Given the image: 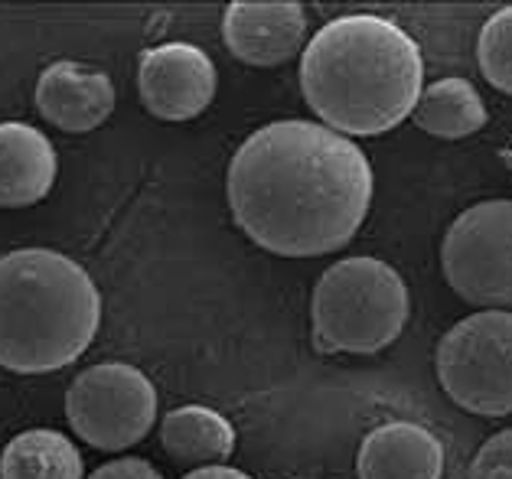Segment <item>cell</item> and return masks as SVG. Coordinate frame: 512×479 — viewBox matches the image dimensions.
Listing matches in <instances>:
<instances>
[{"label": "cell", "instance_id": "obj_13", "mask_svg": "<svg viewBox=\"0 0 512 479\" xmlns=\"http://www.w3.org/2000/svg\"><path fill=\"white\" fill-rule=\"evenodd\" d=\"M160 444L177 463L222 466L235 453V427L206 405H183L160 424Z\"/></svg>", "mask_w": 512, "mask_h": 479}, {"label": "cell", "instance_id": "obj_5", "mask_svg": "<svg viewBox=\"0 0 512 479\" xmlns=\"http://www.w3.org/2000/svg\"><path fill=\"white\" fill-rule=\"evenodd\" d=\"M447 398L480 418L512 414V313L480 310L454 323L434 352Z\"/></svg>", "mask_w": 512, "mask_h": 479}, {"label": "cell", "instance_id": "obj_3", "mask_svg": "<svg viewBox=\"0 0 512 479\" xmlns=\"http://www.w3.org/2000/svg\"><path fill=\"white\" fill-rule=\"evenodd\" d=\"M98 326L102 294L79 261L53 248H17L0 258V369H66L95 343Z\"/></svg>", "mask_w": 512, "mask_h": 479}, {"label": "cell", "instance_id": "obj_1", "mask_svg": "<svg viewBox=\"0 0 512 479\" xmlns=\"http://www.w3.org/2000/svg\"><path fill=\"white\" fill-rule=\"evenodd\" d=\"M235 225L281 258H320L356 238L372 206V167L327 124L287 118L258 128L226 176Z\"/></svg>", "mask_w": 512, "mask_h": 479}, {"label": "cell", "instance_id": "obj_4", "mask_svg": "<svg viewBox=\"0 0 512 479\" xmlns=\"http://www.w3.org/2000/svg\"><path fill=\"white\" fill-rule=\"evenodd\" d=\"M411 313L408 287L379 258H343L320 274L310 300L314 343L323 352L372 356L402 336Z\"/></svg>", "mask_w": 512, "mask_h": 479}, {"label": "cell", "instance_id": "obj_17", "mask_svg": "<svg viewBox=\"0 0 512 479\" xmlns=\"http://www.w3.org/2000/svg\"><path fill=\"white\" fill-rule=\"evenodd\" d=\"M470 479H512V427L493 434L470 463Z\"/></svg>", "mask_w": 512, "mask_h": 479}, {"label": "cell", "instance_id": "obj_8", "mask_svg": "<svg viewBox=\"0 0 512 479\" xmlns=\"http://www.w3.org/2000/svg\"><path fill=\"white\" fill-rule=\"evenodd\" d=\"M137 92L160 121H190L216 98V66L193 43H160L137 59Z\"/></svg>", "mask_w": 512, "mask_h": 479}, {"label": "cell", "instance_id": "obj_19", "mask_svg": "<svg viewBox=\"0 0 512 479\" xmlns=\"http://www.w3.org/2000/svg\"><path fill=\"white\" fill-rule=\"evenodd\" d=\"M183 479H252L242 470H232V466H199V470L186 473Z\"/></svg>", "mask_w": 512, "mask_h": 479}, {"label": "cell", "instance_id": "obj_6", "mask_svg": "<svg viewBox=\"0 0 512 479\" xmlns=\"http://www.w3.org/2000/svg\"><path fill=\"white\" fill-rule=\"evenodd\" d=\"M441 268L457 297L512 313V199H486L451 222Z\"/></svg>", "mask_w": 512, "mask_h": 479}, {"label": "cell", "instance_id": "obj_9", "mask_svg": "<svg viewBox=\"0 0 512 479\" xmlns=\"http://www.w3.org/2000/svg\"><path fill=\"white\" fill-rule=\"evenodd\" d=\"M222 40L229 53L248 66H281L301 53L307 40V14L294 0H274V4L239 0L229 4L222 17Z\"/></svg>", "mask_w": 512, "mask_h": 479}, {"label": "cell", "instance_id": "obj_16", "mask_svg": "<svg viewBox=\"0 0 512 479\" xmlns=\"http://www.w3.org/2000/svg\"><path fill=\"white\" fill-rule=\"evenodd\" d=\"M477 62L486 82L512 95V7L496 10L483 23L477 40Z\"/></svg>", "mask_w": 512, "mask_h": 479}, {"label": "cell", "instance_id": "obj_20", "mask_svg": "<svg viewBox=\"0 0 512 479\" xmlns=\"http://www.w3.org/2000/svg\"><path fill=\"white\" fill-rule=\"evenodd\" d=\"M503 157H506V163H509V167H512V150H506V154H503Z\"/></svg>", "mask_w": 512, "mask_h": 479}, {"label": "cell", "instance_id": "obj_2", "mask_svg": "<svg viewBox=\"0 0 512 479\" xmlns=\"http://www.w3.org/2000/svg\"><path fill=\"white\" fill-rule=\"evenodd\" d=\"M424 82L418 43L376 14L336 17L301 56V92L336 134L376 137L415 115Z\"/></svg>", "mask_w": 512, "mask_h": 479}, {"label": "cell", "instance_id": "obj_15", "mask_svg": "<svg viewBox=\"0 0 512 479\" xmlns=\"http://www.w3.org/2000/svg\"><path fill=\"white\" fill-rule=\"evenodd\" d=\"M411 118L421 131L444 141H460L486 124V105L467 79H441L424 88Z\"/></svg>", "mask_w": 512, "mask_h": 479}, {"label": "cell", "instance_id": "obj_11", "mask_svg": "<svg viewBox=\"0 0 512 479\" xmlns=\"http://www.w3.org/2000/svg\"><path fill=\"white\" fill-rule=\"evenodd\" d=\"M356 473L359 479H441L444 447L428 427L389 421L362 437Z\"/></svg>", "mask_w": 512, "mask_h": 479}, {"label": "cell", "instance_id": "obj_12", "mask_svg": "<svg viewBox=\"0 0 512 479\" xmlns=\"http://www.w3.org/2000/svg\"><path fill=\"white\" fill-rule=\"evenodd\" d=\"M56 183V147L33 124L0 121V209L36 206Z\"/></svg>", "mask_w": 512, "mask_h": 479}, {"label": "cell", "instance_id": "obj_14", "mask_svg": "<svg viewBox=\"0 0 512 479\" xmlns=\"http://www.w3.org/2000/svg\"><path fill=\"white\" fill-rule=\"evenodd\" d=\"M0 479H82V457L66 434L33 427L0 453Z\"/></svg>", "mask_w": 512, "mask_h": 479}, {"label": "cell", "instance_id": "obj_10", "mask_svg": "<svg viewBox=\"0 0 512 479\" xmlns=\"http://www.w3.org/2000/svg\"><path fill=\"white\" fill-rule=\"evenodd\" d=\"M36 108L59 131L85 134L105 124L115 111V85L105 72L72 59H59L40 72Z\"/></svg>", "mask_w": 512, "mask_h": 479}, {"label": "cell", "instance_id": "obj_18", "mask_svg": "<svg viewBox=\"0 0 512 479\" xmlns=\"http://www.w3.org/2000/svg\"><path fill=\"white\" fill-rule=\"evenodd\" d=\"M89 479H164V476L141 457H124V460H111L105 466H98Z\"/></svg>", "mask_w": 512, "mask_h": 479}, {"label": "cell", "instance_id": "obj_7", "mask_svg": "<svg viewBox=\"0 0 512 479\" xmlns=\"http://www.w3.org/2000/svg\"><path fill=\"white\" fill-rule=\"evenodd\" d=\"M66 418L85 444L98 450H128L151 434L157 392L141 369L128 362H102L72 378Z\"/></svg>", "mask_w": 512, "mask_h": 479}]
</instances>
